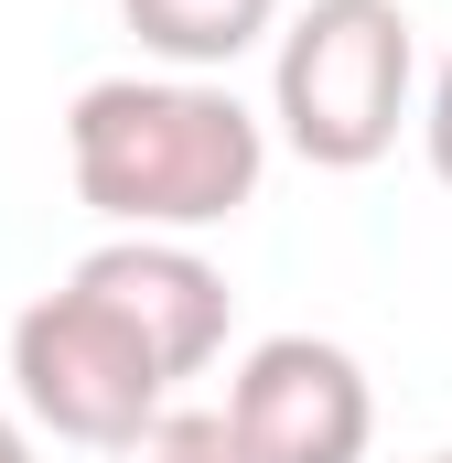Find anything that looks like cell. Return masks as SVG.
Instances as JSON below:
<instances>
[{"instance_id": "7a4b0ae2", "label": "cell", "mask_w": 452, "mask_h": 463, "mask_svg": "<svg viewBox=\"0 0 452 463\" xmlns=\"http://www.w3.org/2000/svg\"><path fill=\"white\" fill-rule=\"evenodd\" d=\"M410 76H420V54H410V11L399 0H313L280 33L269 118L313 173H366V162L399 151Z\"/></svg>"}, {"instance_id": "8992f818", "label": "cell", "mask_w": 452, "mask_h": 463, "mask_svg": "<svg viewBox=\"0 0 452 463\" xmlns=\"http://www.w3.org/2000/svg\"><path fill=\"white\" fill-rule=\"evenodd\" d=\"M140 54H162L173 76H226L248 43H269L280 0H118Z\"/></svg>"}, {"instance_id": "3957f363", "label": "cell", "mask_w": 452, "mask_h": 463, "mask_svg": "<svg viewBox=\"0 0 452 463\" xmlns=\"http://www.w3.org/2000/svg\"><path fill=\"white\" fill-rule=\"evenodd\" d=\"M11 399H22V420H43L54 442H140L162 410H173V366L140 345L129 324H118L98 291H43V302H22L11 313Z\"/></svg>"}, {"instance_id": "52a82bcc", "label": "cell", "mask_w": 452, "mask_h": 463, "mask_svg": "<svg viewBox=\"0 0 452 463\" xmlns=\"http://www.w3.org/2000/svg\"><path fill=\"white\" fill-rule=\"evenodd\" d=\"M118 463H259V453L237 442L226 410H162L140 442H118Z\"/></svg>"}, {"instance_id": "6da1fadb", "label": "cell", "mask_w": 452, "mask_h": 463, "mask_svg": "<svg viewBox=\"0 0 452 463\" xmlns=\"http://www.w3.org/2000/svg\"><path fill=\"white\" fill-rule=\"evenodd\" d=\"M65 173L118 237H194L259 205L269 129L216 76H98L65 109Z\"/></svg>"}, {"instance_id": "30bf717a", "label": "cell", "mask_w": 452, "mask_h": 463, "mask_svg": "<svg viewBox=\"0 0 452 463\" xmlns=\"http://www.w3.org/2000/svg\"><path fill=\"white\" fill-rule=\"evenodd\" d=\"M431 463H452V453H431Z\"/></svg>"}, {"instance_id": "277c9868", "label": "cell", "mask_w": 452, "mask_h": 463, "mask_svg": "<svg viewBox=\"0 0 452 463\" xmlns=\"http://www.w3.org/2000/svg\"><path fill=\"white\" fill-rule=\"evenodd\" d=\"M226 420H237V442L259 463H366V442H377V388L324 335H269V345L237 355Z\"/></svg>"}, {"instance_id": "9c48e42d", "label": "cell", "mask_w": 452, "mask_h": 463, "mask_svg": "<svg viewBox=\"0 0 452 463\" xmlns=\"http://www.w3.org/2000/svg\"><path fill=\"white\" fill-rule=\"evenodd\" d=\"M0 463H33V431H22L11 410H0Z\"/></svg>"}, {"instance_id": "ba28073f", "label": "cell", "mask_w": 452, "mask_h": 463, "mask_svg": "<svg viewBox=\"0 0 452 463\" xmlns=\"http://www.w3.org/2000/svg\"><path fill=\"white\" fill-rule=\"evenodd\" d=\"M420 140H431V173L452 184V54H442V76H431V118H420Z\"/></svg>"}, {"instance_id": "5b68a950", "label": "cell", "mask_w": 452, "mask_h": 463, "mask_svg": "<svg viewBox=\"0 0 452 463\" xmlns=\"http://www.w3.org/2000/svg\"><path fill=\"white\" fill-rule=\"evenodd\" d=\"M65 280L98 291V302H108L173 377H205L216 345H226V313H237L226 269L205 259V248H184V237H108V248H87Z\"/></svg>"}]
</instances>
